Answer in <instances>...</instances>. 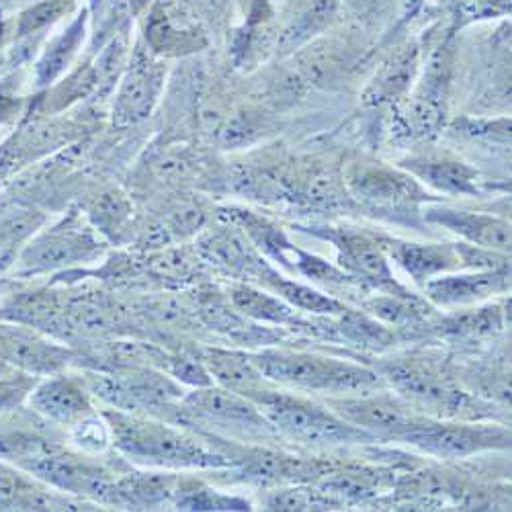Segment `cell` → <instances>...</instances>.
Instances as JSON below:
<instances>
[{
    "instance_id": "obj_1",
    "label": "cell",
    "mask_w": 512,
    "mask_h": 512,
    "mask_svg": "<svg viewBox=\"0 0 512 512\" xmlns=\"http://www.w3.org/2000/svg\"><path fill=\"white\" fill-rule=\"evenodd\" d=\"M111 429V445L130 461L158 469H220L234 461L205 445L199 437L177 424L162 422L146 414L109 408L103 412Z\"/></svg>"
},
{
    "instance_id": "obj_2",
    "label": "cell",
    "mask_w": 512,
    "mask_h": 512,
    "mask_svg": "<svg viewBox=\"0 0 512 512\" xmlns=\"http://www.w3.org/2000/svg\"><path fill=\"white\" fill-rule=\"evenodd\" d=\"M252 363L273 383L297 392L353 396L386 388V381L369 367L324 357L318 353L263 349L250 355Z\"/></svg>"
},
{
    "instance_id": "obj_3",
    "label": "cell",
    "mask_w": 512,
    "mask_h": 512,
    "mask_svg": "<svg viewBox=\"0 0 512 512\" xmlns=\"http://www.w3.org/2000/svg\"><path fill=\"white\" fill-rule=\"evenodd\" d=\"M279 437L312 447H351L377 443L369 433L340 418L328 406L312 402L300 394L281 392L275 386L248 396Z\"/></svg>"
},
{
    "instance_id": "obj_4",
    "label": "cell",
    "mask_w": 512,
    "mask_h": 512,
    "mask_svg": "<svg viewBox=\"0 0 512 512\" xmlns=\"http://www.w3.org/2000/svg\"><path fill=\"white\" fill-rule=\"evenodd\" d=\"M166 420H173L177 426L183 424L187 429L197 424L199 429H209L211 435L242 443L279 439L273 424L250 398L213 383L187 392Z\"/></svg>"
},
{
    "instance_id": "obj_5",
    "label": "cell",
    "mask_w": 512,
    "mask_h": 512,
    "mask_svg": "<svg viewBox=\"0 0 512 512\" xmlns=\"http://www.w3.org/2000/svg\"><path fill=\"white\" fill-rule=\"evenodd\" d=\"M398 443L410 445L437 459L457 461L486 451L510 449V431L498 424L420 416V420L400 437Z\"/></svg>"
},
{
    "instance_id": "obj_6",
    "label": "cell",
    "mask_w": 512,
    "mask_h": 512,
    "mask_svg": "<svg viewBox=\"0 0 512 512\" xmlns=\"http://www.w3.org/2000/svg\"><path fill=\"white\" fill-rule=\"evenodd\" d=\"M379 375L418 412L433 410L457 416L467 408V396L429 359H396L383 365Z\"/></svg>"
},
{
    "instance_id": "obj_7",
    "label": "cell",
    "mask_w": 512,
    "mask_h": 512,
    "mask_svg": "<svg viewBox=\"0 0 512 512\" xmlns=\"http://www.w3.org/2000/svg\"><path fill=\"white\" fill-rule=\"evenodd\" d=\"M310 234L334 244L338 252V267L355 277L367 291L396 293V295H416L406 285H402L392 269L390 259L383 252L379 238L351 228H306Z\"/></svg>"
},
{
    "instance_id": "obj_8",
    "label": "cell",
    "mask_w": 512,
    "mask_h": 512,
    "mask_svg": "<svg viewBox=\"0 0 512 512\" xmlns=\"http://www.w3.org/2000/svg\"><path fill=\"white\" fill-rule=\"evenodd\" d=\"M103 244L91 228L64 222L46 234H39L19 256V275H44L101 259Z\"/></svg>"
},
{
    "instance_id": "obj_9",
    "label": "cell",
    "mask_w": 512,
    "mask_h": 512,
    "mask_svg": "<svg viewBox=\"0 0 512 512\" xmlns=\"http://www.w3.org/2000/svg\"><path fill=\"white\" fill-rule=\"evenodd\" d=\"M326 406L357 429L369 433L377 443H398L420 420V412L404 398L388 392L353 396H328Z\"/></svg>"
},
{
    "instance_id": "obj_10",
    "label": "cell",
    "mask_w": 512,
    "mask_h": 512,
    "mask_svg": "<svg viewBox=\"0 0 512 512\" xmlns=\"http://www.w3.org/2000/svg\"><path fill=\"white\" fill-rule=\"evenodd\" d=\"M21 465L56 490L109 502L113 480L101 465L89 459L50 447L21 459Z\"/></svg>"
},
{
    "instance_id": "obj_11",
    "label": "cell",
    "mask_w": 512,
    "mask_h": 512,
    "mask_svg": "<svg viewBox=\"0 0 512 512\" xmlns=\"http://www.w3.org/2000/svg\"><path fill=\"white\" fill-rule=\"evenodd\" d=\"M426 302L439 308H467L492 300L510 291V267L490 271L445 273L424 285Z\"/></svg>"
},
{
    "instance_id": "obj_12",
    "label": "cell",
    "mask_w": 512,
    "mask_h": 512,
    "mask_svg": "<svg viewBox=\"0 0 512 512\" xmlns=\"http://www.w3.org/2000/svg\"><path fill=\"white\" fill-rule=\"evenodd\" d=\"M349 189L363 203L379 209H412L429 201L420 185L410 177L386 166L359 164L349 173Z\"/></svg>"
},
{
    "instance_id": "obj_13",
    "label": "cell",
    "mask_w": 512,
    "mask_h": 512,
    "mask_svg": "<svg viewBox=\"0 0 512 512\" xmlns=\"http://www.w3.org/2000/svg\"><path fill=\"white\" fill-rule=\"evenodd\" d=\"M234 465H240L246 482L263 486H281L293 482H310L330 472V463L318 459L295 457L273 449H242L240 455H230Z\"/></svg>"
},
{
    "instance_id": "obj_14",
    "label": "cell",
    "mask_w": 512,
    "mask_h": 512,
    "mask_svg": "<svg viewBox=\"0 0 512 512\" xmlns=\"http://www.w3.org/2000/svg\"><path fill=\"white\" fill-rule=\"evenodd\" d=\"M29 406L44 418L68 426L89 418L95 412L89 388L70 375H48V379H37L35 388L27 398Z\"/></svg>"
},
{
    "instance_id": "obj_15",
    "label": "cell",
    "mask_w": 512,
    "mask_h": 512,
    "mask_svg": "<svg viewBox=\"0 0 512 512\" xmlns=\"http://www.w3.org/2000/svg\"><path fill=\"white\" fill-rule=\"evenodd\" d=\"M0 357L19 371L52 375L72 361V351L21 326H0Z\"/></svg>"
},
{
    "instance_id": "obj_16",
    "label": "cell",
    "mask_w": 512,
    "mask_h": 512,
    "mask_svg": "<svg viewBox=\"0 0 512 512\" xmlns=\"http://www.w3.org/2000/svg\"><path fill=\"white\" fill-rule=\"evenodd\" d=\"M379 244L388 259L418 285L463 269L455 244H422L398 238H379Z\"/></svg>"
},
{
    "instance_id": "obj_17",
    "label": "cell",
    "mask_w": 512,
    "mask_h": 512,
    "mask_svg": "<svg viewBox=\"0 0 512 512\" xmlns=\"http://www.w3.org/2000/svg\"><path fill=\"white\" fill-rule=\"evenodd\" d=\"M424 220L447 228L449 232L461 236L467 244L484 246L504 254L510 252V224L506 220L488 216V213L429 207L424 213Z\"/></svg>"
},
{
    "instance_id": "obj_18",
    "label": "cell",
    "mask_w": 512,
    "mask_h": 512,
    "mask_svg": "<svg viewBox=\"0 0 512 512\" xmlns=\"http://www.w3.org/2000/svg\"><path fill=\"white\" fill-rule=\"evenodd\" d=\"M230 302L238 314L261 324L316 330L314 324L304 320L291 304L281 300L279 295L252 283L230 285Z\"/></svg>"
},
{
    "instance_id": "obj_19",
    "label": "cell",
    "mask_w": 512,
    "mask_h": 512,
    "mask_svg": "<svg viewBox=\"0 0 512 512\" xmlns=\"http://www.w3.org/2000/svg\"><path fill=\"white\" fill-rule=\"evenodd\" d=\"M211 377L220 388L232 390L242 396H250L254 392H261L271 388L273 383L259 371L246 353L218 349V347H205L201 349L199 357Z\"/></svg>"
},
{
    "instance_id": "obj_20",
    "label": "cell",
    "mask_w": 512,
    "mask_h": 512,
    "mask_svg": "<svg viewBox=\"0 0 512 512\" xmlns=\"http://www.w3.org/2000/svg\"><path fill=\"white\" fill-rule=\"evenodd\" d=\"M410 175L447 195H478V173L461 160L449 156L410 158L402 164Z\"/></svg>"
},
{
    "instance_id": "obj_21",
    "label": "cell",
    "mask_w": 512,
    "mask_h": 512,
    "mask_svg": "<svg viewBox=\"0 0 512 512\" xmlns=\"http://www.w3.org/2000/svg\"><path fill=\"white\" fill-rule=\"evenodd\" d=\"M162 74L148 62L136 64L123 78L115 103V119L119 123H136L144 119L160 91Z\"/></svg>"
},
{
    "instance_id": "obj_22",
    "label": "cell",
    "mask_w": 512,
    "mask_h": 512,
    "mask_svg": "<svg viewBox=\"0 0 512 512\" xmlns=\"http://www.w3.org/2000/svg\"><path fill=\"white\" fill-rule=\"evenodd\" d=\"M504 324L506 308L490 304L484 308L451 312L431 324V328L443 338H478L502 330Z\"/></svg>"
},
{
    "instance_id": "obj_23",
    "label": "cell",
    "mask_w": 512,
    "mask_h": 512,
    "mask_svg": "<svg viewBox=\"0 0 512 512\" xmlns=\"http://www.w3.org/2000/svg\"><path fill=\"white\" fill-rule=\"evenodd\" d=\"M367 314L386 326L404 328L418 324L433 314V306L422 300L420 295H396V293H379L371 295L363 302Z\"/></svg>"
},
{
    "instance_id": "obj_24",
    "label": "cell",
    "mask_w": 512,
    "mask_h": 512,
    "mask_svg": "<svg viewBox=\"0 0 512 512\" xmlns=\"http://www.w3.org/2000/svg\"><path fill=\"white\" fill-rule=\"evenodd\" d=\"M338 330L347 343L363 349H373V351L388 349L396 340L394 332L386 324L375 320L367 312H359L351 308L338 316Z\"/></svg>"
},
{
    "instance_id": "obj_25",
    "label": "cell",
    "mask_w": 512,
    "mask_h": 512,
    "mask_svg": "<svg viewBox=\"0 0 512 512\" xmlns=\"http://www.w3.org/2000/svg\"><path fill=\"white\" fill-rule=\"evenodd\" d=\"M62 506H68V502H58L41 490H33L19 474L0 465V510H48Z\"/></svg>"
},
{
    "instance_id": "obj_26",
    "label": "cell",
    "mask_w": 512,
    "mask_h": 512,
    "mask_svg": "<svg viewBox=\"0 0 512 512\" xmlns=\"http://www.w3.org/2000/svg\"><path fill=\"white\" fill-rule=\"evenodd\" d=\"M82 31H84V21H76L58 41L50 48V52L44 56L37 70V78L41 84H48L54 78H58L64 68L70 64L72 56L76 54V48L82 39Z\"/></svg>"
},
{
    "instance_id": "obj_27",
    "label": "cell",
    "mask_w": 512,
    "mask_h": 512,
    "mask_svg": "<svg viewBox=\"0 0 512 512\" xmlns=\"http://www.w3.org/2000/svg\"><path fill=\"white\" fill-rule=\"evenodd\" d=\"M177 506L181 510H250V502L238 496H224L216 494V490L209 488H193L185 490L183 486L177 488Z\"/></svg>"
},
{
    "instance_id": "obj_28",
    "label": "cell",
    "mask_w": 512,
    "mask_h": 512,
    "mask_svg": "<svg viewBox=\"0 0 512 512\" xmlns=\"http://www.w3.org/2000/svg\"><path fill=\"white\" fill-rule=\"evenodd\" d=\"M70 433L74 445L84 453H103L111 445V429L103 414H93L89 418H84L82 422L72 426Z\"/></svg>"
},
{
    "instance_id": "obj_29",
    "label": "cell",
    "mask_w": 512,
    "mask_h": 512,
    "mask_svg": "<svg viewBox=\"0 0 512 512\" xmlns=\"http://www.w3.org/2000/svg\"><path fill=\"white\" fill-rule=\"evenodd\" d=\"M455 250L459 254L461 267L469 271H490V269L510 267L508 254L498 250H490V248L467 244V242H455Z\"/></svg>"
},
{
    "instance_id": "obj_30",
    "label": "cell",
    "mask_w": 512,
    "mask_h": 512,
    "mask_svg": "<svg viewBox=\"0 0 512 512\" xmlns=\"http://www.w3.org/2000/svg\"><path fill=\"white\" fill-rule=\"evenodd\" d=\"M412 72H414V56L400 58L394 64H390L388 70L383 72L381 78L375 80V84L371 87L375 97L373 101H386L392 95L404 91L408 80L412 78Z\"/></svg>"
},
{
    "instance_id": "obj_31",
    "label": "cell",
    "mask_w": 512,
    "mask_h": 512,
    "mask_svg": "<svg viewBox=\"0 0 512 512\" xmlns=\"http://www.w3.org/2000/svg\"><path fill=\"white\" fill-rule=\"evenodd\" d=\"M35 383H37V375H31L25 371L0 379V412H9L21 406L29 398Z\"/></svg>"
},
{
    "instance_id": "obj_32",
    "label": "cell",
    "mask_w": 512,
    "mask_h": 512,
    "mask_svg": "<svg viewBox=\"0 0 512 512\" xmlns=\"http://www.w3.org/2000/svg\"><path fill=\"white\" fill-rule=\"evenodd\" d=\"M127 211H130V209H127V203H125L123 197L105 195L101 199V203H97L95 218H97V224L101 226L103 232H115L127 220Z\"/></svg>"
},
{
    "instance_id": "obj_33",
    "label": "cell",
    "mask_w": 512,
    "mask_h": 512,
    "mask_svg": "<svg viewBox=\"0 0 512 512\" xmlns=\"http://www.w3.org/2000/svg\"><path fill=\"white\" fill-rule=\"evenodd\" d=\"M60 11H62V5L50 3V5H44V7H39V9L31 11V13H27V15L23 17L21 31L27 33V31H33V29H37V27H41V25L50 23L52 19H56V15H58Z\"/></svg>"
},
{
    "instance_id": "obj_34",
    "label": "cell",
    "mask_w": 512,
    "mask_h": 512,
    "mask_svg": "<svg viewBox=\"0 0 512 512\" xmlns=\"http://www.w3.org/2000/svg\"><path fill=\"white\" fill-rule=\"evenodd\" d=\"M17 373H21L15 365H11L7 359H3L0 357V379L3 377H11V375H17Z\"/></svg>"
},
{
    "instance_id": "obj_35",
    "label": "cell",
    "mask_w": 512,
    "mask_h": 512,
    "mask_svg": "<svg viewBox=\"0 0 512 512\" xmlns=\"http://www.w3.org/2000/svg\"><path fill=\"white\" fill-rule=\"evenodd\" d=\"M13 107H15V103H13L11 99H7V97H0V119L9 117V113L13 111Z\"/></svg>"
},
{
    "instance_id": "obj_36",
    "label": "cell",
    "mask_w": 512,
    "mask_h": 512,
    "mask_svg": "<svg viewBox=\"0 0 512 512\" xmlns=\"http://www.w3.org/2000/svg\"><path fill=\"white\" fill-rule=\"evenodd\" d=\"M349 3L357 9V11H369L377 5V0H349Z\"/></svg>"
},
{
    "instance_id": "obj_37",
    "label": "cell",
    "mask_w": 512,
    "mask_h": 512,
    "mask_svg": "<svg viewBox=\"0 0 512 512\" xmlns=\"http://www.w3.org/2000/svg\"><path fill=\"white\" fill-rule=\"evenodd\" d=\"M0 39H3V29H0Z\"/></svg>"
}]
</instances>
